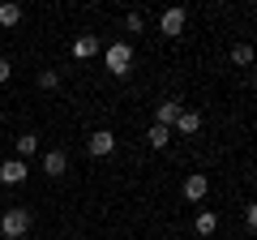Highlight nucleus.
I'll list each match as a JSON object with an SVG mask.
<instances>
[{
  "label": "nucleus",
  "instance_id": "obj_10",
  "mask_svg": "<svg viewBox=\"0 0 257 240\" xmlns=\"http://www.w3.org/2000/svg\"><path fill=\"white\" fill-rule=\"evenodd\" d=\"M94 52H99V39H94V35H82V39H73V56H77V60H90Z\"/></svg>",
  "mask_w": 257,
  "mask_h": 240
},
{
  "label": "nucleus",
  "instance_id": "obj_17",
  "mask_svg": "<svg viewBox=\"0 0 257 240\" xmlns=\"http://www.w3.org/2000/svg\"><path fill=\"white\" fill-rule=\"evenodd\" d=\"M142 26H146V22H142V13H128V18H124V30H128V35H138Z\"/></svg>",
  "mask_w": 257,
  "mask_h": 240
},
{
  "label": "nucleus",
  "instance_id": "obj_18",
  "mask_svg": "<svg viewBox=\"0 0 257 240\" xmlns=\"http://www.w3.org/2000/svg\"><path fill=\"white\" fill-rule=\"evenodd\" d=\"M9 77H13V65L5 60V56H0V82H9Z\"/></svg>",
  "mask_w": 257,
  "mask_h": 240
},
{
  "label": "nucleus",
  "instance_id": "obj_15",
  "mask_svg": "<svg viewBox=\"0 0 257 240\" xmlns=\"http://www.w3.org/2000/svg\"><path fill=\"white\" fill-rule=\"evenodd\" d=\"M231 60H236V65H253V47H248V43H236V47H231Z\"/></svg>",
  "mask_w": 257,
  "mask_h": 240
},
{
  "label": "nucleus",
  "instance_id": "obj_6",
  "mask_svg": "<svg viewBox=\"0 0 257 240\" xmlns=\"http://www.w3.org/2000/svg\"><path fill=\"white\" fill-rule=\"evenodd\" d=\"M184 22H189V13H184V9H167L163 18H159V30H163L167 39H176L184 30Z\"/></svg>",
  "mask_w": 257,
  "mask_h": 240
},
{
  "label": "nucleus",
  "instance_id": "obj_7",
  "mask_svg": "<svg viewBox=\"0 0 257 240\" xmlns=\"http://www.w3.org/2000/svg\"><path fill=\"white\" fill-rule=\"evenodd\" d=\"M176 116H180V103H176V99H163V103L155 107V125H163V129H172Z\"/></svg>",
  "mask_w": 257,
  "mask_h": 240
},
{
  "label": "nucleus",
  "instance_id": "obj_1",
  "mask_svg": "<svg viewBox=\"0 0 257 240\" xmlns=\"http://www.w3.org/2000/svg\"><path fill=\"white\" fill-rule=\"evenodd\" d=\"M0 231H5L9 240H22L30 231V210H26V206H9L5 219H0Z\"/></svg>",
  "mask_w": 257,
  "mask_h": 240
},
{
  "label": "nucleus",
  "instance_id": "obj_3",
  "mask_svg": "<svg viewBox=\"0 0 257 240\" xmlns=\"http://www.w3.org/2000/svg\"><path fill=\"white\" fill-rule=\"evenodd\" d=\"M86 150H90L94 159L111 155V150H116V133H111V129H94V133H90V142H86Z\"/></svg>",
  "mask_w": 257,
  "mask_h": 240
},
{
  "label": "nucleus",
  "instance_id": "obj_14",
  "mask_svg": "<svg viewBox=\"0 0 257 240\" xmlns=\"http://www.w3.org/2000/svg\"><path fill=\"white\" fill-rule=\"evenodd\" d=\"M22 22V5H0V26H18Z\"/></svg>",
  "mask_w": 257,
  "mask_h": 240
},
{
  "label": "nucleus",
  "instance_id": "obj_2",
  "mask_svg": "<svg viewBox=\"0 0 257 240\" xmlns=\"http://www.w3.org/2000/svg\"><path fill=\"white\" fill-rule=\"evenodd\" d=\"M103 60H107V73L124 77L128 69H133V47H128L124 39H120V43H111V47H107V56H103Z\"/></svg>",
  "mask_w": 257,
  "mask_h": 240
},
{
  "label": "nucleus",
  "instance_id": "obj_13",
  "mask_svg": "<svg viewBox=\"0 0 257 240\" xmlns=\"http://www.w3.org/2000/svg\"><path fill=\"white\" fill-rule=\"evenodd\" d=\"M35 150H39V138H35V133H22V138H18V159H30Z\"/></svg>",
  "mask_w": 257,
  "mask_h": 240
},
{
  "label": "nucleus",
  "instance_id": "obj_9",
  "mask_svg": "<svg viewBox=\"0 0 257 240\" xmlns=\"http://www.w3.org/2000/svg\"><path fill=\"white\" fill-rule=\"evenodd\" d=\"M197 129H202V116L189 111V107H180V116H176V133H197Z\"/></svg>",
  "mask_w": 257,
  "mask_h": 240
},
{
  "label": "nucleus",
  "instance_id": "obj_16",
  "mask_svg": "<svg viewBox=\"0 0 257 240\" xmlns=\"http://www.w3.org/2000/svg\"><path fill=\"white\" fill-rule=\"evenodd\" d=\"M39 86H43V90H56V86H60V73H56V69H43V73H39Z\"/></svg>",
  "mask_w": 257,
  "mask_h": 240
},
{
  "label": "nucleus",
  "instance_id": "obj_12",
  "mask_svg": "<svg viewBox=\"0 0 257 240\" xmlns=\"http://www.w3.org/2000/svg\"><path fill=\"white\" fill-rule=\"evenodd\" d=\"M146 142H150V146H155V150H163L167 142H172V129H163V125H150V133H146Z\"/></svg>",
  "mask_w": 257,
  "mask_h": 240
},
{
  "label": "nucleus",
  "instance_id": "obj_4",
  "mask_svg": "<svg viewBox=\"0 0 257 240\" xmlns=\"http://www.w3.org/2000/svg\"><path fill=\"white\" fill-rule=\"evenodd\" d=\"M206 193H210V180H206V172H189V176H184V197H189V202H202Z\"/></svg>",
  "mask_w": 257,
  "mask_h": 240
},
{
  "label": "nucleus",
  "instance_id": "obj_11",
  "mask_svg": "<svg viewBox=\"0 0 257 240\" xmlns=\"http://www.w3.org/2000/svg\"><path fill=\"white\" fill-rule=\"evenodd\" d=\"M214 231H219V214L202 210V214H197V236H214Z\"/></svg>",
  "mask_w": 257,
  "mask_h": 240
},
{
  "label": "nucleus",
  "instance_id": "obj_8",
  "mask_svg": "<svg viewBox=\"0 0 257 240\" xmlns=\"http://www.w3.org/2000/svg\"><path fill=\"white\" fill-rule=\"evenodd\" d=\"M64 167H69L64 150H47V155H43V172H47V176H64Z\"/></svg>",
  "mask_w": 257,
  "mask_h": 240
},
{
  "label": "nucleus",
  "instance_id": "obj_5",
  "mask_svg": "<svg viewBox=\"0 0 257 240\" xmlns=\"http://www.w3.org/2000/svg\"><path fill=\"white\" fill-rule=\"evenodd\" d=\"M26 159H5V163H0V180H5V185H22V180H26Z\"/></svg>",
  "mask_w": 257,
  "mask_h": 240
}]
</instances>
